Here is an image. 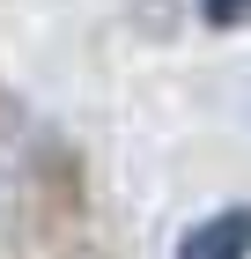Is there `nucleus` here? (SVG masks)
<instances>
[{
    "label": "nucleus",
    "mask_w": 251,
    "mask_h": 259,
    "mask_svg": "<svg viewBox=\"0 0 251 259\" xmlns=\"http://www.w3.org/2000/svg\"><path fill=\"white\" fill-rule=\"evenodd\" d=\"M177 259H251V207H222V215L192 222L177 237Z\"/></svg>",
    "instance_id": "f257e3e1"
},
{
    "label": "nucleus",
    "mask_w": 251,
    "mask_h": 259,
    "mask_svg": "<svg viewBox=\"0 0 251 259\" xmlns=\"http://www.w3.org/2000/svg\"><path fill=\"white\" fill-rule=\"evenodd\" d=\"M199 15H207L214 30H244V22H251V0H199Z\"/></svg>",
    "instance_id": "f03ea898"
},
{
    "label": "nucleus",
    "mask_w": 251,
    "mask_h": 259,
    "mask_svg": "<svg viewBox=\"0 0 251 259\" xmlns=\"http://www.w3.org/2000/svg\"><path fill=\"white\" fill-rule=\"evenodd\" d=\"M15 126H22V111H15V97L0 89V134H15Z\"/></svg>",
    "instance_id": "7ed1b4c3"
}]
</instances>
